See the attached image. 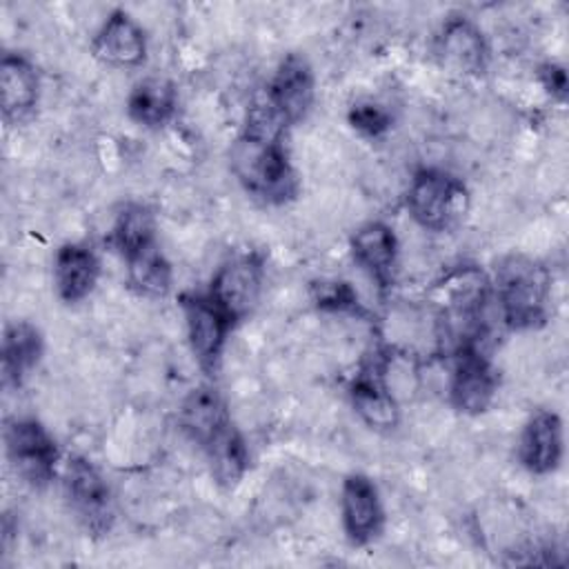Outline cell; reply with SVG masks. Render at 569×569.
<instances>
[{"mask_svg":"<svg viewBox=\"0 0 569 569\" xmlns=\"http://www.w3.org/2000/svg\"><path fill=\"white\" fill-rule=\"evenodd\" d=\"M156 242L153 231V216L142 204H124L120 213L116 216L113 229H111V244L120 251L122 258L129 253Z\"/></svg>","mask_w":569,"mask_h":569,"instance_id":"603a6c76","label":"cell"},{"mask_svg":"<svg viewBox=\"0 0 569 569\" xmlns=\"http://www.w3.org/2000/svg\"><path fill=\"white\" fill-rule=\"evenodd\" d=\"M262 258L258 253H242L224 264L211 278L207 296L229 316L236 325L238 320L247 318L260 300L262 291Z\"/></svg>","mask_w":569,"mask_h":569,"instance_id":"52a82bcc","label":"cell"},{"mask_svg":"<svg viewBox=\"0 0 569 569\" xmlns=\"http://www.w3.org/2000/svg\"><path fill=\"white\" fill-rule=\"evenodd\" d=\"M180 309L193 358L202 371L213 373L220 365L233 322L207 293H182Z\"/></svg>","mask_w":569,"mask_h":569,"instance_id":"8992f818","label":"cell"},{"mask_svg":"<svg viewBox=\"0 0 569 569\" xmlns=\"http://www.w3.org/2000/svg\"><path fill=\"white\" fill-rule=\"evenodd\" d=\"M129 287L147 298H162L171 289V264L160 251L158 242H151L127 258Z\"/></svg>","mask_w":569,"mask_h":569,"instance_id":"7402d4cb","label":"cell"},{"mask_svg":"<svg viewBox=\"0 0 569 569\" xmlns=\"http://www.w3.org/2000/svg\"><path fill=\"white\" fill-rule=\"evenodd\" d=\"M540 80L545 84V89L558 98V100H565V93H567V73L562 67L558 64H545L540 69Z\"/></svg>","mask_w":569,"mask_h":569,"instance_id":"484cf974","label":"cell"},{"mask_svg":"<svg viewBox=\"0 0 569 569\" xmlns=\"http://www.w3.org/2000/svg\"><path fill=\"white\" fill-rule=\"evenodd\" d=\"M436 53L442 67L460 76H482L489 62L485 33L467 16H451L442 24Z\"/></svg>","mask_w":569,"mask_h":569,"instance_id":"8fae6325","label":"cell"},{"mask_svg":"<svg viewBox=\"0 0 569 569\" xmlns=\"http://www.w3.org/2000/svg\"><path fill=\"white\" fill-rule=\"evenodd\" d=\"M176 104H178L176 89L169 80H162V78L140 80L127 98L129 118L147 129L164 127L173 118Z\"/></svg>","mask_w":569,"mask_h":569,"instance_id":"ffe728a7","label":"cell"},{"mask_svg":"<svg viewBox=\"0 0 569 569\" xmlns=\"http://www.w3.org/2000/svg\"><path fill=\"white\" fill-rule=\"evenodd\" d=\"M231 171L247 193L282 204L298 193V178L284 149V133L244 127L229 151Z\"/></svg>","mask_w":569,"mask_h":569,"instance_id":"6da1fadb","label":"cell"},{"mask_svg":"<svg viewBox=\"0 0 569 569\" xmlns=\"http://www.w3.org/2000/svg\"><path fill=\"white\" fill-rule=\"evenodd\" d=\"M313 300L320 309L347 311L358 305V296L349 282L342 280H320L313 284Z\"/></svg>","mask_w":569,"mask_h":569,"instance_id":"d4e9b609","label":"cell"},{"mask_svg":"<svg viewBox=\"0 0 569 569\" xmlns=\"http://www.w3.org/2000/svg\"><path fill=\"white\" fill-rule=\"evenodd\" d=\"M565 451L562 420L556 411H536L518 440V460L533 476H547L560 467Z\"/></svg>","mask_w":569,"mask_h":569,"instance_id":"7c38bea8","label":"cell"},{"mask_svg":"<svg viewBox=\"0 0 569 569\" xmlns=\"http://www.w3.org/2000/svg\"><path fill=\"white\" fill-rule=\"evenodd\" d=\"M2 118L7 122L27 120L40 98V76L31 60L20 53H4L0 60Z\"/></svg>","mask_w":569,"mask_h":569,"instance_id":"2e32d148","label":"cell"},{"mask_svg":"<svg viewBox=\"0 0 569 569\" xmlns=\"http://www.w3.org/2000/svg\"><path fill=\"white\" fill-rule=\"evenodd\" d=\"M91 51L104 64L138 67L147 58V36L127 11L116 9L98 29Z\"/></svg>","mask_w":569,"mask_h":569,"instance_id":"5bb4252c","label":"cell"},{"mask_svg":"<svg viewBox=\"0 0 569 569\" xmlns=\"http://www.w3.org/2000/svg\"><path fill=\"white\" fill-rule=\"evenodd\" d=\"M42 349V333L31 322H9L2 336V382L7 387H20L40 362Z\"/></svg>","mask_w":569,"mask_h":569,"instance_id":"ac0fdd59","label":"cell"},{"mask_svg":"<svg viewBox=\"0 0 569 569\" xmlns=\"http://www.w3.org/2000/svg\"><path fill=\"white\" fill-rule=\"evenodd\" d=\"M351 256L362 271L369 273L378 287H389L393 282L398 262V238L387 222L371 220L358 227L351 236Z\"/></svg>","mask_w":569,"mask_h":569,"instance_id":"9a60e30c","label":"cell"},{"mask_svg":"<svg viewBox=\"0 0 569 569\" xmlns=\"http://www.w3.org/2000/svg\"><path fill=\"white\" fill-rule=\"evenodd\" d=\"M407 209L422 229L442 231L467 213L469 191L449 171L420 169L407 189Z\"/></svg>","mask_w":569,"mask_h":569,"instance_id":"3957f363","label":"cell"},{"mask_svg":"<svg viewBox=\"0 0 569 569\" xmlns=\"http://www.w3.org/2000/svg\"><path fill=\"white\" fill-rule=\"evenodd\" d=\"M100 276V260L96 251L80 242H67L53 258V287L62 302L73 305L84 300Z\"/></svg>","mask_w":569,"mask_h":569,"instance_id":"e0dca14e","label":"cell"},{"mask_svg":"<svg viewBox=\"0 0 569 569\" xmlns=\"http://www.w3.org/2000/svg\"><path fill=\"white\" fill-rule=\"evenodd\" d=\"M349 398L356 413L371 429L389 431L400 420L398 402L385 380V365L376 362V358L356 373L349 387Z\"/></svg>","mask_w":569,"mask_h":569,"instance_id":"4fadbf2b","label":"cell"},{"mask_svg":"<svg viewBox=\"0 0 569 569\" xmlns=\"http://www.w3.org/2000/svg\"><path fill=\"white\" fill-rule=\"evenodd\" d=\"M227 422H231L224 400L211 385H200L189 391L180 407V425L187 436L204 447Z\"/></svg>","mask_w":569,"mask_h":569,"instance_id":"d6986e66","label":"cell"},{"mask_svg":"<svg viewBox=\"0 0 569 569\" xmlns=\"http://www.w3.org/2000/svg\"><path fill=\"white\" fill-rule=\"evenodd\" d=\"M498 391V373L478 345H462L453 353L449 382L451 405L467 416H478L489 409Z\"/></svg>","mask_w":569,"mask_h":569,"instance_id":"ba28073f","label":"cell"},{"mask_svg":"<svg viewBox=\"0 0 569 569\" xmlns=\"http://www.w3.org/2000/svg\"><path fill=\"white\" fill-rule=\"evenodd\" d=\"M64 496L91 533H104L111 527V491L102 473L84 456H71L62 465Z\"/></svg>","mask_w":569,"mask_h":569,"instance_id":"5b68a950","label":"cell"},{"mask_svg":"<svg viewBox=\"0 0 569 569\" xmlns=\"http://www.w3.org/2000/svg\"><path fill=\"white\" fill-rule=\"evenodd\" d=\"M391 113L385 104L373 100H358L349 109V124L367 138H380L391 129Z\"/></svg>","mask_w":569,"mask_h":569,"instance_id":"cb8c5ba5","label":"cell"},{"mask_svg":"<svg viewBox=\"0 0 569 569\" xmlns=\"http://www.w3.org/2000/svg\"><path fill=\"white\" fill-rule=\"evenodd\" d=\"M211 462V471L216 480L224 487H233L240 482L244 471L249 469V449L240 436V431L233 427V422H227L204 447Z\"/></svg>","mask_w":569,"mask_h":569,"instance_id":"44dd1931","label":"cell"},{"mask_svg":"<svg viewBox=\"0 0 569 569\" xmlns=\"http://www.w3.org/2000/svg\"><path fill=\"white\" fill-rule=\"evenodd\" d=\"M264 93L287 127L300 122L316 96V78L307 58L300 53L284 56Z\"/></svg>","mask_w":569,"mask_h":569,"instance_id":"30bf717a","label":"cell"},{"mask_svg":"<svg viewBox=\"0 0 569 569\" xmlns=\"http://www.w3.org/2000/svg\"><path fill=\"white\" fill-rule=\"evenodd\" d=\"M342 527L351 545L365 547L376 540L385 525V509L376 482L365 473H349L340 489Z\"/></svg>","mask_w":569,"mask_h":569,"instance_id":"9c48e42d","label":"cell"},{"mask_svg":"<svg viewBox=\"0 0 569 569\" xmlns=\"http://www.w3.org/2000/svg\"><path fill=\"white\" fill-rule=\"evenodd\" d=\"M491 296L498 300L502 322L509 329H538L547 320L551 276L538 260L509 253L493 269Z\"/></svg>","mask_w":569,"mask_h":569,"instance_id":"7a4b0ae2","label":"cell"},{"mask_svg":"<svg viewBox=\"0 0 569 569\" xmlns=\"http://www.w3.org/2000/svg\"><path fill=\"white\" fill-rule=\"evenodd\" d=\"M7 458L13 471L31 487H47L58 473L60 449L36 418H13L4 427Z\"/></svg>","mask_w":569,"mask_h":569,"instance_id":"277c9868","label":"cell"}]
</instances>
